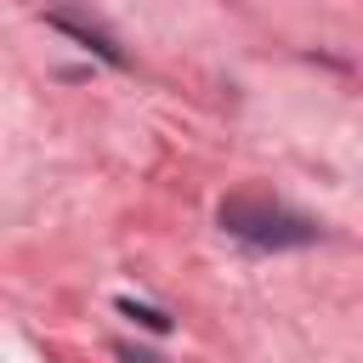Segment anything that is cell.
<instances>
[{"label": "cell", "instance_id": "2", "mask_svg": "<svg viewBox=\"0 0 363 363\" xmlns=\"http://www.w3.org/2000/svg\"><path fill=\"white\" fill-rule=\"evenodd\" d=\"M51 23H57L62 34H74L79 45H91V51H96L102 62H113V68L125 62V51H119V45H108V34H96V28H85V23H74V17H51Z\"/></svg>", "mask_w": 363, "mask_h": 363}, {"label": "cell", "instance_id": "1", "mask_svg": "<svg viewBox=\"0 0 363 363\" xmlns=\"http://www.w3.org/2000/svg\"><path fill=\"white\" fill-rule=\"evenodd\" d=\"M221 227L233 238L255 244V250H301V244H318V227L306 216H295V210H284V204H272L261 193H233L221 204Z\"/></svg>", "mask_w": 363, "mask_h": 363}, {"label": "cell", "instance_id": "3", "mask_svg": "<svg viewBox=\"0 0 363 363\" xmlns=\"http://www.w3.org/2000/svg\"><path fill=\"white\" fill-rule=\"evenodd\" d=\"M119 312H125V318H136V323H147V329H159V335L170 329V318H164V312H153V306H136V301H119Z\"/></svg>", "mask_w": 363, "mask_h": 363}, {"label": "cell", "instance_id": "4", "mask_svg": "<svg viewBox=\"0 0 363 363\" xmlns=\"http://www.w3.org/2000/svg\"><path fill=\"white\" fill-rule=\"evenodd\" d=\"M119 363H159V357H147V352H130V346H125V352H119Z\"/></svg>", "mask_w": 363, "mask_h": 363}]
</instances>
